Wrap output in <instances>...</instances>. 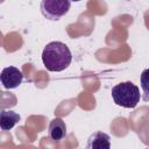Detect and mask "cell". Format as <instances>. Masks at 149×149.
<instances>
[{"label": "cell", "instance_id": "obj_3", "mask_svg": "<svg viewBox=\"0 0 149 149\" xmlns=\"http://www.w3.org/2000/svg\"><path fill=\"white\" fill-rule=\"evenodd\" d=\"M71 6L70 0H42L41 12L44 17L51 21H57L68 14Z\"/></svg>", "mask_w": 149, "mask_h": 149}, {"label": "cell", "instance_id": "obj_2", "mask_svg": "<svg viewBox=\"0 0 149 149\" xmlns=\"http://www.w3.org/2000/svg\"><path fill=\"white\" fill-rule=\"evenodd\" d=\"M112 98L118 106L134 108L140 102V90L132 81H123L112 87Z\"/></svg>", "mask_w": 149, "mask_h": 149}, {"label": "cell", "instance_id": "obj_1", "mask_svg": "<svg viewBox=\"0 0 149 149\" xmlns=\"http://www.w3.org/2000/svg\"><path fill=\"white\" fill-rule=\"evenodd\" d=\"M72 61V54L69 47L59 41L48 43L42 51V62L44 68L51 72H61L69 68Z\"/></svg>", "mask_w": 149, "mask_h": 149}, {"label": "cell", "instance_id": "obj_7", "mask_svg": "<svg viewBox=\"0 0 149 149\" xmlns=\"http://www.w3.org/2000/svg\"><path fill=\"white\" fill-rule=\"evenodd\" d=\"M21 116L19 113L13 111H1L0 113V128L1 130H9L12 129L19 121Z\"/></svg>", "mask_w": 149, "mask_h": 149}, {"label": "cell", "instance_id": "obj_9", "mask_svg": "<svg viewBox=\"0 0 149 149\" xmlns=\"http://www.w3.org/2000/svg\"><path fill=\"white\" fill-rule=\"evenodd\" d=\"M70 1H73V2H78V1H81V0H70Z\"/></svg>", "mask_w": 149, "mask_h": 149}, {"label": "cell", "instance_id": "obj_8", "mask_svg": "<svg viewBox=\"0 0 149 149\" xmlns=\"http://www.w3.org/2000/svg\"><path fill=\"white\" fill-rule=\"evenodd\" d=\"M140 83L143 91V100L149 101V68L142 71L140 77Z\"/></svg>", "mask_w": 149, "mask_h": 149}, {"label": "cell", "instance_id": "obj_5", "mask_svg": "<svg viewBox=\"0 0 149 149\" xmlns=\"http://www.w3.org/2000/svg\"><path fill=\"white\" fill-rule=\"evenodd\" d=\"M86 148L87 149H109L111 139L106 133L95 132L88 137Z\"/></svg>", "mask_w": 149, "mask_h": 149}, {"label": "cell", "instance_id": "obj_6", "mask_svg": "<svg viewBox=\"0 0 149 149\" xmlns=\"http://www.w3.org/2000/svg\"><path fill=\"white\" fill-rule=\"evenodd\" d=\"M48 133L51 140L54 141H61L66 136V126L63 119L61 118H55L50 121Z\"/></svg>", "mask_w": 149, "mask_h": 149}, {"label": "cell", "instance_id": "obj_4", "mask_svg": "<svg viewBox=\"0 0 149 149\" xmlns=\"http://www.w3.org/2000/svg\"><path fill=\"white\" fill-rule=\"evenodd\" d=\"M0 79H1V84L5 88H7V90L16 88L17 86H20L22 84L23 73L21 70H19L15 66H7L1 71Z\"/></svg>", "mask_w": 149, "mask_h": 149}]
</instances>
